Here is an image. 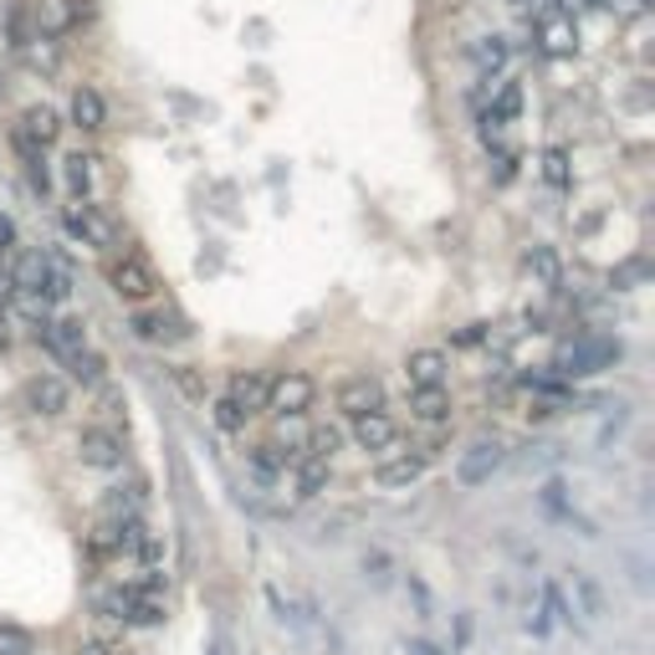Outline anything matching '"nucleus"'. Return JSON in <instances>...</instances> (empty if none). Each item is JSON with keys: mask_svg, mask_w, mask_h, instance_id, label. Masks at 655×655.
Masks as SVG:
<instances>
[{"mask_svg": "<svg viewBox=\"0 0 655 655\" xmlns=\"http://www.w3.org/2000/svg\"><path fill=\"white\" fill-rule=\"evenodd\" d=\"M103 277H108V287H113V298L129 302V308H144V302L159 292V277H154V267L138 252L113 256V262L103 267Z\"/></svg>", "mask_w": 655, "mask_h": 655, "instance_id": "nucleus-1", "label": "nucleus"}, {"mask_svg": "<svg viewBox=\"0 0 655 655\" xmlns=\"http://www.w3.org/2000/svg\"><path fill=\"white\" fill-rule=\"evenodd\" d=\"M318 400V385H313V374H302V369H282V374H271L267 379V410L277 420H298L308 415Z\"/></svg>", "mask_w": 655, "mask_h": 655, "instance_id": "nucleus-2", "label": "nucleus"}, {"mask_svg": "<svg viewBox=\"0 0 655 655\" xmlns=\"http://www.w3.org/2000/svg\"><path fill=\"white\" fill-rule=\"evenodd\" d=\"M62 225H67V236L82 241V246H92V252H113V246H119V221H113L103 206H92V200L67 206Z\"/></svg>", "mask_w": 655, "mask_h": 655, "instance_id": "nucleus-3", "label": "nucleus"}, {"mask_svg": "<svg viewBox=\"0 0 655 655\" xmlns=\"http://www.w3.org/2000/svg\"><path fill=\"white\" fill-rule=\"evenodd\" d=\"M92 15L88 0H36L31 5V36L36 42H62L67 31H77Z\"/></svg>", "mask_w": 655, "mask_h": 655, "instance_id": "nucleus-4", "label": "nucleus"}, {"mask_svg": "<svg viewBox=\"0 0 655 655\" xmlns=\"http://www.w3.org/2000/svg\"><path fill=\"white\" fill-rule=\"evenodd\" d=\"M435 462V446H410V451H385L379 466H374V481L385 491H400V487H415L425 477V466Z\"/></svg>", "mask_w": 655, "mask_h": 655, "instance_id": "nucleus-5", "label": "nucleus"}, {"mask_svg": "<svg viewBox=\"0 0 655 655\" xmlns=\"http://www.w3.org/2000/svg\"><path fill=\"white\" fill-rule=\"evenodd\" d=\"M502 462H507V446L497 441V435H481V441H471V446L462 451L456 481H462V487H487V481L502 471Z\"/></svg>", "mask_w": 655, "mask_h": 655, "instance_id": "nucleus-6", "label": "nucleus"}, {"mask_svg": "<svg viewBox=\"0 0 655 655\" xmlns=\"http://www.w3.org/2000/svg\"><path fill=\"white\" fill-rule=\"evenodd\" d=\"M614 358H620V343H610V338H579V343H568L564 354H558V374H568V379L604 374Z\"/></svg>", "mask_w": 655, "mask_h": 655, "instance_id": "nucleus-7", "label": "nucleus"}, {"mask_svg": "<svg viewBox=\"0 0 655 655\" xmlns=\"http://www.w3.org/2000/svg\"><path fill=\"white\" fill-rule=\"evenodd\" d=\"M26 404H31V415L57 420V415H67L73 389H67V379H62V374H31V379H26Z\"/></svg>", "mask_w": 655, "mask_h": 655, "instance_id": "nucleus-8", "label": "nucleus"}, {"mask_svg": "<svg viewBox=\"0 0 655 655\" xmlns=\"http://www.w3.org/2000/svg\"><path fill=\"white\" fill-rule=\"evenodd\" d=\"M333 404H338L348 420L369 415V410H385V385H379L374 374H354V379H343V385H338Z\"/></svg>", "mask_w": 655, "mask_h": 655, "instance_id": "nucleus-9", "label": "nucleus"}, {"mask_svg": "<svg viewBox=\"0 0 655 655\" xmlns=\"http://www.w3.org/2000/svg\"><path fill=\"white\" fill-rule=\"evenodd\" d=\"M446 348H410V358H404V385L410 389H446Z\"/></svg>", "mask_w": 655, "mask_h": 655, "instance_id": "nucleus-10", "label": "nucleus"}, {"mask_svg": "<svg viewBox=\"0 0 655 655\" xmlns=\"http://www.w3.org/2000/svg\"><path fill=\"white\" fill-rule=\"evenodd\" d=\"M395 441H400V420L389 415V410H369V415L354 420V446L358 451L385 456V451H395Z\"/></svg>", "mask_w": 655, "mask_h": 655, "instance_id": "nucleus-11", "label": "nucleus"}, {"mask_svg": "<svg viewBox=\"0 0 655 655\" xmlns=\"http://www.w3.org/2000/svg\"><path fill=\"white\" fill-rule=\"evenodd\" d=\"M77 456H82V466H98V471H113V466H123L119 435L103 431V425H88V431L77 435Z\"/></svg>", "mask_w": 655, "mask_h": 655, "instance_id": "nucleus-12", "label": "nucleus"}, {"mask_svg": "<svg viewBox=\"0 0 655 655\" xmlns=\"http://www.w3.org/2000/svg\"><path fill=\"white\" fill-rule=\"evenodd\" d=\"M225 400L236 404L241 415L252 420L267 410V374H256V369H236L231 374V385H225Z\"/></svg>", "mask_w": 655, "mask_h": 655, "instance_id": "nucleus-13", "label": "nucleus"}, {"mask_svg": "<svg viewBox=\"0 0 655 655\" xmlns=\"http://www.w3.org/2000/svg\"><path fill=\"white\" fill-rule=\"evenodd\" d=\"M67 119H73V129H82V134H103V129H108V103H103V92L82 82V88L73 92V103H67Z\"/></svg>", "mask_w": 655, "mask_h": 655, "instance_id": "nucleus-14", "label": "nucleus"}, {"mask_svg": "<svg viewBox=\"0 0 655 655\" xmlns=\"http://www.w3.org/2000/svg\"><path fill=\"white\" fill-rule=\"evenodd\" d=\"M46 267H52V256L46 252H21L11 262V282H15V298H42V282H46Z\"/></svg>", "mask_w": 655, "mask_h": 655, "instance_id": "nucleus-15", "label": "nucleus"}, {"mask_svg": "<svg viewBox=\"0 0 655 655\" xmlns=\"http://www.w3.org/2000/svg\"><path fill=\"white\" fill-rule=\"evenodd\" d=\"M537 42L548 57H574L579 52V26H574V15H548V21H537Z\"/></svg>", "mask_w": 655, "mask_h": 655, "instance_id": "nucleus-16", "label": "nucleus"}, {"mask_svg": "<svg viewBox=\"0 0 655 655\" xmlns=\"http://www.w3.org/2000/svg\"><path fill=\"white\" fill-rule=\"evenodd\" d=\"M62 129H67V119H62L57 108H46V103H31L26 113H21V134L36 138L42 149H52V144H57Z\"/></svg>", "mask_w": 655, "mask_h": 655, "instance_id": "nucleus-17", "label": "nucleus"}, {"mask_svg": "<svg viewBox=\"0 0 655 655\" xmlns=\"http://www.w3.org/2000/svg\"><path fill=\"white\" fill-rule=\"evenodd\" d=\"M522 267L533 271V282H543V287H558V282H564V262H558V246H548V241H533V246L522 252Z\"/></svg>", "mask_w": 655, "mask_h": 655, "instance_id": "nucleus-18", "label": "nucleus"}, {"mask_svg": "<svg viewBox=\"0 0 655 655\" xmlns=\"http://www.w3.org/2000/svg\"><path fill=\"white\" fill-rule=\"evenodd\" d=\"M36 343H46V348H52V354H77V348H88V333H82V318H52V323H46V333Z\"/></svg>", "mask_w": 655, "mask_h": 655, "instance_id": "nucleus-19", "label": "nucleus"}, {"mask_svg": "<svg viewBox=\"0 0 655 655\" xmlns=\"http://www.w3.org/2000/svg\"><path fill=\"white\" fill-rule=\"evenodd\" d=\"M410 420H420V425H446L451 395L446 389H410Z\"/></svg>", "mask_w": 655, "mask_h": 655, "instance_id": "nucleus-20", "label": "nucleus"}, {"mask_svg": "<svg viewBox=\"0 0 655 655\" xmlns=\"http://www.w3.org/2000/svg\"><path fill=\"white\" fill-rule=\"evenodd\" d=\"M134 338H144V343H175V338H185V328L175 323V318L169 313H144V308H138L134 313Z\"/></svg>", "mask_w": 655, "mask_h": 655, "instance_id": "nucleus-21", "label": "nucleus"}, {"mask_svg": "<svg viewBox=\"0 0 655 655\" xmlns=\"http://www.w3.org/2000/svg\"><path fill=\"white\" fill-rule=\"evenodd\" d=\"M537 169L548 179V190H568V185H574V154H568L564 144H548V149L537 154Z\"/></svg>", "mask_w": 655, "mask_h": 655, "instance_id": "nucleus-22", "label": "nucleus"}, {"mask_svg": "<svg viewBox=\"0 0 655 655\" xmlns=\"http://www.w3.org/2000/svg\"><path fill=\"white\" fill-rule=\"evenodd\" d=\"M471 62L481 77H497L512 62V46H507V36H481V42H471Z\"/></svg>", "mask_w": 655, "mask_h": 655, "instance_id": "nucleus-23", "label": "nucleus"}, {"mask_svg": "<svg viewBox=\"0 0 655 655\" xmlns=\"http://www.w3.org/2000/svg\"><path fill=\"white\" fill-rule=\"evenodd\" d=\"M574 599H579L574 614H584V620H604V614H610V599H604L595 574H574Z\"/></svg>", "mask_w": 655, "mask_h": 655, "instance_id": "nucleus-24", "label": "nucleus"}, {"mask_svg": "<svg viewBox=\"0 0 655 655\" xmlns=\"http://www.w3.org/2000/svg\"><path fill=\"white\" fill-rule=\"evenodd\" d=\"M298 466V497L308 502V497H318V491H328V481H333V462H323V456H302Z\"/></svg>", "mask_w": 655, "mask_h": 655, "instance_id": "nucleus-25", "label": "nucleus"}, {"mask_svg": "<svg viewBox=\"0 0 655 655\" xmlns=\"http://www.w3.org/2000/svg\"><path fill=\"white\" fill-rule=\"evenodd\" d=\"M518 113H522V82H502V88H497V98H491V108H487V119L507 129Z\"/></svg>", "mask_w": 655, "mask_h": 655, "instance_id": "nucleus-26", "label": "nucleus"}, {"mask_svg": "<svg viewBox=\"0 0 655 655\" xmlns=\"http://www.w3.org/2000/svg\"><path fill=\"white\" fill-rule=\"evenodd\" d=\"M67 369H73L77 385H98L108 364H103V354H98V348H77V354H67Z\"/></svg>", "mask_w": 655, "mask_h": 655, "instance_id": "nucleus-27", "label": "nucleus"}, {"mask_svg": "<svg viewBox=\"0 0 655 655\" xmlns=\"http://www.w3.org/2000/svg\"><path fill=\"white\" fill-rule=\"evenodd\" d=\"M62 179H67V190H73L77 200H88V190H92V159H88V154L62 159Z\"/></svg>", "mask_w": 655, "mask_h": 655, "instance_id": "nucleus-28", "label": "nucleus"}, {"mask_svg": "<svg viewBox=\"0 0 655 655\" xmlns=\"http://www.w3.org/2000/svg\"><path fill=\"white\" fill-rule=\"evenodd\" d=\"M67 298H73V271L52 262V267H46V282H42V302L46 308H62Z\"/></svg>", "mask_w": 655, "mask_h": 655, "instance_id": "nucleus-29", "label": "nucleus"}, {"mask_svg": "<svg viewBox=\"0 0 655 655\" xmlns=\"http://www.w3.org/2000/svg\"><path fill=\"white\" fill-rule=\"evenodd\" d=\"M5 36H11V52H26L36 36H31V5H11L5 11Z\"/></svg>", "mask_w": 655, "mask_h": 655, "instance_id": "nucleus-30", "label": "nucleus"}, {"mask_svg": "<svg viewBox=\"0 0 655 655\" xmlns=\"http://www.w3.org/2000/svg\"><path fill=\"white\" fill-rule=\"evenodd\" d=\"M246 462H252V471H256V477H277V471H287L282 451L271 446V441H262V446H252V451H246Z\"/></svg>", "mask_w": 655, "mask_h": 655, "instance_id": "nucleus-31", "label": "nucleus"}, {"mask_svg": "<svg viewBox=\"0 0 655 655\" xmlns=\"http://www.w3.org/2000/svg\"><path fill=\"white\" fill-rule=\"evenodd\" d=\"M343 446V431L338 425H318V431H308V456H323V462H333Z\"/></svg>", "mask_w": 655, "mask_h": 655, "instance_id": "nucleus-32", "label": "nucleus"}, {"mask_svg": "<svg viewBox=\"0 0 655 655\" xmlns=\"http://www.w3.org/2000/svg\"><path fill=\"white\" fill-rule=\"evenodd\" d=\"M543 614H548V625H574V604L564 599L558 584H543Z\"/></svg>", "mask_w": 655, "mask_h": 655, "instance_id": "nucleus-33", "label": "nucleus"}, {"mask_svg": "<svg viewBox=\"0 0 655 655\" xmlns=\"http://www.w3.org/2000/svg\"><path fill=\"white\" fill-rule=\"evenodd\" d=\"M0 655H36V641H31V630L11 625V620H0Z\"/></svg>", "mask_w": 655, "mask_h": 655, "instance_id": "nucleus-34", "label": "nucleus"}, {"mask_svg": "<svg viewBox=\"0 0 655 655\" xmlns=\"http://www.w3.org/2000/svg\"><path fill=\"white\" fill-rule=\"evenodd\" d=\"M77 655H134V645L123 635H88V641H77Z\"/></svg>", "mask_w": 655, "mask_h": 655, "instance_id": "nucleus-35", "label": "nucleus"}, {"mask_svg": "<svg viewBox=\"0 0 655 655\" xmlns=\"http://www.w3.org/2000/svg\"><path fill=\"white\" fill-rule=\"evenodd\" d=\"M389 574H395V564H389V553H379V548L364 553V579H369L374 589H385Z\"/></svg>", "mask_w": 655, "mask_h": 655, "instance_id": "nucleus-36", "label": "nucleus"}, {"mask_svg": "<svg viewBox=\"0 0 655 655\" xmlns=\"http://www.w3.org/2000/svg\"><path fill=\"white\" fill-rule=\"evenodd\" d=\"M210 420H215V425H221L225 435L246 431V415H241V410H236V404H231V400H215V404H210Z\"/></svg>", "mask_w": 655, "mask_h": 655, "instance_id": "nucleus-37", "label": "nucleus"}, {"mask_svg": "<svg viewBox=\"0 0 655 655\" xmlns=\"http://www.w3.org/2000/svg\"><path fill=\"white\" fill-rule=\"evenodd\" d=\"M497 169H491V179H497V185H507V179L518 175V149H497Z\"/></svg>", "mask_w": 655, "mask_h": 655, "instance_id": "nucleus-38", "label": "nucleus"}, {"mask_svg": "<svg viewBox=\"0 0 655 655\" xmlns=\"http://www.w3.org/2000/svg\"><path fill=\"white\" fill-rule=\"evenodd\" d=\"M175 385L185 389L190 400H200V404H206V385H200V374H195V369H175Z\"/></svg>", "mask_w": 655, "mask_h": 655, "instance_id": "nucleus-39", "label": "nucleus"}, {"mask_svg": "<svg viewBox=\"0 0 655 655\" xmlns=\"http://www.w3.org/2000/svg\"><path fill=\"white\" fill-rule=\"evenodd\" d=\"M481 338H487V323H466V328H462V333H456V338H451V343H456V348H477Z\"/></svg>", "mask_w": 655, "mask_h": 655, "instance_id": "nucleus-40", "label": "nucleus"}, {"mask_svg": "<svg viewBox=\"0 0 655 655\" xmlns=\"http://www.w3.org/2000/svg\"><path fill=\"white\" fill-rule=\"evenodd\" d=\"M410 595H415V610H420V620H431V589L410 574Z\"/></svg>", "mask_w": 655, "mask_h": 655, "instance_id": "nucleus-41", "label": "nucleus"}, {"mask_svg": "<svg viewBox=\"0 0 655 655\" xmlns=\"http://www.w3.org/2000/svg\"><path fill=\"white\" fill-rule=\"evenodd\" d=\"M543 507H548V512H564V481H548V487H543Z\"/></svg>", "mask_w": 655, "mask_h": 655, "instance_id": "nucleus-42", "label": "nucleus"}, {"mask_svg": "<svg viewBox=\"0 0 655 655\" xmlns=\"http://www.w3.org/2000/svg\"><path fill=\"white\" fill-rule=\"evenodd\" d=\"M15 252V221L11 215H0V256Z\"/></svg>", "mask_w": 655, "mask_h": 655, "instance_id": "nucleus-43", "label": "nucleus"}, {"mask_svg": "<svg viewBox=\"0 0 655 655\" xmlns=\"http://www.w3.org/2000/svg\"><path fill=\"white\" fill-rule=\"evenodd\" d=\"M11 302H15V282H11V271L0 267V313H5Z\"/></svg>", "mask_w": 655, "mask_h": 655, "instance_id": "nucleus-44", "label": "nucleus"}, {"mask_svg": "<svg viewBox=\"0 0 655 655\" xmlns=\"http://www.w3.org/2000/svg\"><path fill=\"white\" fill-rule=\"evenodd\" d=\"M410 655H441L431 641H410Z\"/></svg>", "mask_w": 655, "mask_h": 655, "instance_id": "nucleus-45", "label": "nucleus"}, {"mask_svg": "<svg viewBox=\"0 0 655 655\" xmlns=\"http://www.w3.org/2000/svg\"><path fill=\"white\" fill-rule=\"evenodd\" d=\"M11 348V323H5V313H0V354Z\"/></svg>", "mask_w": 655, "mask_h": 655, "instance_id": "nucleus-46", "label": "nucleus"}, {"mask_svg": "<svg viewBox=\"0 0 655 655\" xmlns=\"http://www.w3.org/2000/svg\"><path fill=\"white\" fill-rule=\"evenodd\" d=\"M210 655H231V645H225V641H215V645H210Z\"/></svg>", "mask_w": 655, "mask_h": 655, "instance_id": "nucleus-47", "label": "nucleus"}, {"mask_svg": "<svg viewBox=\"0 0 655 655\" xmlns=\"http://www.w3.org/2000/svg\"><path fill=\"white\" fill-rule=\"evenodd\" d=\"M584 5H604V0H584Z\"/></svg>", "mask_w": 655, "mask_h": 655, "instance_id": "nucleus-48", "label": "nucleus"}]
</instances>
